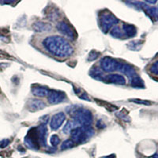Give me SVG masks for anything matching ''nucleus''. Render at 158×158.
<instances>
[{"label":"nucleus","instance_id":"nucleus-18","mask_svg":"<svg viewBox=\"0 0 158 158\" xmlns=\"http://www.w3.org/2000/svg\"><path fill=\"white\" fill-rule=\"evenodd\" d=\"M90 75L94 78L97 79V80H100V81H104V76L101 70L97 67H94L90 71Z\"/></svg>","mask_w":158,"mask_h":158},{"label":"nucleus","instance_id":"nucleus-10","mask_svg":"<svg viewBox=\"0 0 158 158\" xmlns=\"http://www.w3.org/2000/svg\"><path fill=\"white\" fill-rule=\"evenodd\" d=\"M138 4L141 6L140 7L145 11V13L152 21H153V22L158 21V7L149 6L146 5L143 2H138Z\"/></svg>","mask_w":158,"mask_h":158},{"label":"nucleus","instance_id":"nucleus-7","mask_svg":"<svg viewBox=\"0 0 158 158\" xmlns=\"http://www.w3.org/2000/svg\"><path fill=\"white\" fill-rule=\"evenodd\" d=\"M57 29L59 31V32H61L62 34L70 39L74 40L77 37V33L74 28L65 21H61L58 23Z\"/></svg>","mask_w":158,"mask_h":158},{"label":"nucleus","instance_id":"nucleus-28","mask_svg":"<svg viewBox=\"0 0 158 158\" xmlns=\"http://www.w3.org/2000/svg\"><path fill=\"white\" fill-rule=\"evenodd\" d=\"M10 141L8 139H2L0 141V148H5L9 145Z\"/></svg>","mask_w":158,"mask_h":158},{"label":"nucleus","instance_id":"nucleus-31","mask_svg":"<svg viewBox=\"0 0 158 158\" xmlns=\"http://www.w3.org/2000/svg\"><path fill=\"white\" fill-rule=\"evenodd\" d=\"M153 158H158V154H156V155H154V156H153Z\"/></svg>","mask_w":158,"mask_h":158},{"label":"nucleus","instance_id":"nucleus-24","mask_svg":"<svg viewBox=\"0 0 158 158\" xmlns=\"http://www.w3.org/2000/svg\"><path fill=\"white\" fill-rule=\"evenodd\" d=\"M50 143L52 146H57L60 143V138L56 135H53L50 138Z\"/></svg>","mask_w":158,"mask_h":158},{"label":"nucleus","instance_id":"nucleus-30","mask_svg":"<svg viewBox=\"0 0 158 158\" xmlns=\"http://www.w3.org/2000/svg\"><path fill=\"white\" fill-rule=\"evenodd\" d=\"M146 2H148V3H156V1H153V2H151V1H147Z\"/></svg>","mask_w":158,"mask_h":158},{"label":"nucleus","instance_id":"nucleus-22","mask_svg":"<svg viewBox=\"0 0 158 158\" xmlns=\"http://www.w3.org/2000/svg\"><path fill=\"white\" fill-rule=\"evenodd\" d=\"M142 44H143V42L141 41V40H135V41H132L128 44V47L131 50L137 51L141 48Z\"/></svg>","mask_w":158,"mask_h":158},{"label":"nucleus","instance_id":"nucleus-15","mask_svg":"<svg viewBox=\"0 0 158 158\" xmlns=\"http://www.w3.org/2000/svg\"><path fill=\"white\" fill-rule=\"evenodd\" d=\"M123 33L127 37H134L137 34V29L135 25L129 24L123 25Z\"/></svg>","mask_w":158,"mask_h":158},{"label":"nucleus","instance_id":"nucleus-5","mask_svg":"<svg viewBox=\"0 0 158 158\" xmlns=\"http://www.w3.org/2000/svg\"><path fill=\"white\" fill-rule=\"evenodd\" d=\"M118 22V20L113 14L109 11H104L99 16V25L103 32L107 33L111 27L115 26Z\"/></svg>","mask_w":158,"mask_h":158},{"label":"nucleus","instance_id":"nucleus-27","mask_svg":"<svg viewBox=\"0 0 158 158\" xmlns=\"http://www.w3.org/2000/svg\"><path fill=\"white\" fill-rule=\"evenodd\" d=\"M131 101L139 104H144V105H149V104H150V102H149V101H142V100H139V99H133V100H131Z\"/></svg>","mask_w":158,"mask_h":158},{"label":"nucleus","instance_id":"nucleus-9","mask_svg":"<svg viewBox=\"0 0 158 158\" xmlns=\"http://www.w3.org/2000/svg\"><path fill=\"white\" fill-rule=\"evenodd\" d=\"M65 119H66V115L63 112H59L53 115L50 122L51 129L53 131H57L63 125Z\"/></svg>","mask_w":158,"mask_h":158},{"label":"nucleus","instance_id":"nucleus-17","mask_svg":"<svg viewBox=\"0 0 158 158\" xmlns=\"http://www.w3.org/2000/svg\"><path fill=\"white\" fill-rule=\"evenodd\" d=\"M80 127V126H79L78 124H77L74 120L68 121V122L66 123L64 127H63V133L70 134V132H71L74 129H75L76 127Z\"/></svg>","mask_w":158,"mask_h":158},{"label":"nucleus","instance_id":"nucleus-6","mask_svg":"<svg viewBox=\"0 0 158 158\" xmlns=\"http://www.w3.org/2000/svg\"><path fill=\"white\" fill-rule=\"evenodd\" d=\"M120 64L121 63H119L118 60L113 59V58L109 57V56L103 58L101 60V63H100L101 69L104 71L108 72V73L118 70Z\"/></svg>","mask_w":158,"mask_h":158},{"label":"nucleus","instance_id":"nucleus-14","mask_svg":"<svg viewBox=\"0 0 158 158\" xmlns=\"http://www.w3.org/2000/svg\"><path fill=\"white\" fill-rule=\"evenodd\" d=\"M49 89L46 88V87L41 86V85H33L32 87V94L36 97H44L48 95Z\"/></svg>","mask_w":158,"mask_h":158},{"label":"nucleus","instance_id":"nucleus-1","mask_svg":"<svg viewBox=\"0 0 158 158\" xmlns=\"http://www.w3.org/2000/svg\"><path fill=\"white\" fill-rule=\"evenodd\" d=\"M43 45L48 52L57 57H67L74 52V49L69 42L59 36L45 38L43 41Z\"/></svg>","mask_w":158,"mask_h":158},{"label":"nucleus","instance_id":"nucleus-4","mask_svg":"<svg viewBox=\"0 0 158 158\" xmlns=\"http://www.w3.org/2000/svg\"><path fill=\"white\" fill-rule=\"evenodd\" d=\"M94 135V130L90 126L77 127L70 132L71 140L75 144H82Z\"/></svg>","mask_w":158,"mask_h":158},{"label":"nucleus","instance_id":"nucleus-3","mask_svg":"<svg viewBox=\"0 0 158 158\" xmlns=\"http://www.w3.org/2000/svg\"><path fill=\"white\" fill-rule=\"evenodd\" d=\"M67 111L79 126H90L93 122L92 112L87 108L72 106L67 108Z\"/></svg>","mask_w":158,"mask_h":158},{"label":"nucleus","instance_id":"nucleus-2","mask_svg":"<svg viewBox=\"0 0 158 158\" xmlns=\"http://www.w3.org/2000/svg\"><path fill=\"white\" fill-rule=\"evenodd\" d=\"M48 129L46 124L32 127L25 138V146L31 149L38 150L40 146H47Z\"/></svg>","mask_w":158,"mask_h":158},{"label":"nucleus","instance_id":"nucleus-26","mask_svg":"<svg viewBox=\"0 0 158 158\" xmlns=\"http://www.w3.org/2000/svg\"><path fill=\"white\" fill-rule=\"evenodd\" d=\"M150 72L152 74L158 75V60L155 62L150 67Z\"/></svg>","mask_w":158,"mask_h":158},{"label":"nucleus","instance_id":"nucleus-19","mask_svg":"<svg viewBox=\"0 0 158 158\" xmlns=\"http://www.w3.org/2000/svg\"><path fill=\"white\" fill-rule=\"evenodd\" d=\"M131 85L133 87H135V88H138V89H141V88H144V82L142 81L141 77L139 76H137V77H134L133 79H131Z\"/></svg>","mask_w":158,"mask_h":158},{"label":"nucleus","instance_id":"nucleus-29","mask_svg":"<svg viewBox=\"0 0 158 158\" xmlns=\"http://www.w3.org/2000/svg\"><path fill=\"white\" fill-rule=\"evenodd\" d=\"M97 127L98 128H104V127H105V124L103 123V122L101 120H98L97 121Z\"/></svg>","mask_w":158,"mask_h":158},{"label":"nucleus","instance_id":"nucleus-20","mask_svg":"<svg viewBox=\"0 0 158 158\" xmlns=\"http://www.w3.org/2000/svg\"><path fill=\"white\" fill-rule=\"evenodd\" d=\"M111 35L113 36V37L117 38V39H121V38H123L124 36L123 33V31L121 30L120 28L118 27V26H117V25L114 26L113 29H111Z\"/></svg>","mask_w":158,"mask_h":158},{"label":"nucleus","instance_id":"nucleus-16","mask_svg":"<svg viewBox=\"0 0 158 158\" xmlns=\"http://www.w3.org/2000/svg\"><path fill=\"white\" fill-rule=\"evenodd\" d=\"M32 28L37 32H48L52 29V25L44 22H36L32 25Z\"/></svg>","mask_w":158,"mask_h":158},{"label":"nucleus","instance_id":"nucleus-23","mask_svg":"<svg viewBox=\"0 0 158 158\" xmlns=\"http://www.w3.org/2000/svg\"><path fill=\"white\" fill-rule=\"evenodd\" d=\"M100 101V102H97L98 103V104H100V105H101V106H104V108H106L107 110H108L109 111H115V110L118 109V108H117L116 106H114V105L109 104V103L104 102V101Z\"/></svg>","mask_w":158,"mask_h":158},{"label":"nucleus","instance_id":"nucleus-11","mask_svg":"<svg viewBox=\"0 0 158 158\" xmlns=\"http://www.w3.org/2000/svg\"><path fill=\"white\" fill-rule=\"evenodd\" d=\"M118 71L121 72V73H123V74H125L126 76H127L130 78V80H131L134 77L138 76L135 67L133 66H131V65L127 64V63H121L120 67H119V69H118Z\"/></svg>","mask_w":158,"mask_h":158},{"label":"nucleus","instance_id":"nucleus-8","mask_svg":"<svg viewBox=\"0 0 158 158\" xmlns=\"http://www.w3.org/2000/svg\"><path fill=\"white\" fill-rule=\"evenodd\" d=\"M66 99V94L59 90L50 89L48 95V101L51 104H58Z\"/></svg>","mask_w":158,"mask_h":158},{"label":"nucleus","instance_id":"nucleus-12","mask_svg":"<svg viewBox=\"0 0 158 158\" xmlns=\"http://www.w3.org/2000/svg\"><path fill=\"white\" fill-rule=\"evenodd\" d=\"M45 107H46V104L43 101H40L38 99H31L27 103L28 110L31 112H35V111L44 109Z\"/></svg>","mask_w":158,"mask_h":158},{"label":"nucleus","instance_id":"nucleus-21","mask_svg":"<svg viewBox=\"0 0 158 158\" xmlns=\"http://www.w3.org/2000/svg\"><path fill=\"white\" fill-rule=\"evenodd\" d=\"M75 146L74 143L71 139H67V140L64 141L61 145V150H66V149H69L70 148L74 147Z\"/></svg>","mask_w":158,"mask_h":158},{"label":"nucleus","instance_id":"nucleus-25","mask_svg":"<svg viewBox=\"0 0 158 158\" xmlns=\"http://www.w3.org/2000/svg\"><path fill=\"white\" fill-rule=\"evenodd\" d=\"M99 56H100L99 52H97L96 51H92L88 56V60H89V61H94L95 59H97L99 57Z\"/></svg>","mask_w":158,"mask_h":158},{"label":"nucleus","instance_id":"nucleus-13","mask_svg":"<svg viewBox=\"0 0 158 158\" xmlns=\"http://www.w3.org/2000/svg\"><path fill=\"white\" fill-rule=\"evenodd\" d=\"M104 81L109 83H113L116 85H125L126 79L123 76L118 74H111L104 77Z\"/></svg>","mask_w":158,"mask_h":158},{"label":"nucleus","instance_id":"nucleus-32","mask_svg":"<svg viewBox=\"0 0 158 158\" xmlns=\"http://www.w3.org/2000/svg\"><path fill=\"white\" fill-rule=\"evenodd\" d=\"M102 158H111V156H104V157Z\"/></svg>","mask_w":158,"mask_h":158}]
</instances>
